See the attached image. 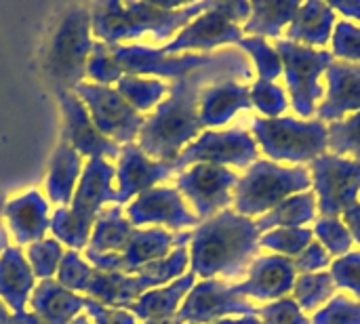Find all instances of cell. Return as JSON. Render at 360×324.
I'll list each match as a JSON object with an SVG mask.
<instances>
[{
  "instance_id": "1",
  "label": "cell",
  "mask_w": 360,
  "mask_h": 324,
  "mask_svg": "<svg viewBox=\"0 0 360 324\" xmlns=\"http://www.w3.org/2000/svg\"><path fill=\"white\" fill-rule=\"evenodd\" d=\"M253 72L243 51L226 48L213 61L173 80L162 99L139 131V150L156 162H173L205 129L200 124V95L217 80H251Z\"/></svg>"
},
{
  "instance_id": "2",
  "label": "cell",
  "mask_w": 360,
  "mask_h": 324,
  "mask_svg": "<svg viewBox=\"0 0 360 324\" xmlns=\"http://www.w3.org/2000/svg\"><path fill=\"white\" fill-rule=\"evenodd\" d=\"M255 221L226 209L202 221L190 240V268L196 278L211 280L240 278L259 251Z\"/></svg>"
},
{
  "instance_id": "3",
  "label": "cell",
  "mask_w": 360,
  "mask_h": 324,
  "mask_svg": "<svg viewBox=\"0 0 360 324\" xmlns=\"http://www.w3.org/2000/svg\"><path fill=\"white\" fill-rule=\"evenodd\" d=\"M213 2H95L91 11V32L103 44H120L122 40H135L152 36L154 40H167L175 32H181L190 21L211 8Z\"/></svg>"
},
{
  "instance_id": "4",
  "label": "cell",
  "mask_w": 360,
  "mask_h": 324,
  "mask_svg": "<svg viewBox=\"0 0 360 324\" xmlns=\"http://www.w3.org/2000/svg\"><path fill=\"white\" fill-rule=\"evenodd\" d=\"M91 36V11L84 4L68 6L53 23L42 53V67L55 93L74 91L84 82L93 48Z\"/></svg>"
},
{
  "instance_id": "5",
  "label": "cell",
  "mask_w": 360,
  "mask_h": 324,
  "mask_svg": "<svg viewBox=\"0 0 360 324\" xmlns=\"http://www.w3.org/2000/svg\"><path fill=\"white\" fill-rule=\"evenodd\" d=\"M312 175L306 167H281L272 160L253 162L234 190V211L243 217H262L283 200L308 192Z\"/></svg>"
},
{
  "instance_id": "6",
  "label": "cell",
  "mask_w": 360,
  "mask_h": 324,
  "mask_svg": "<svg viewBox=\"0 0 360 324\" xmlns=\"http://www.w3.org/2000/svg\"><path fill=\"white\" fill-rule=\"evenodd\" d=\"M251 135L272 162H291L293 167L310 164L327 154V124L319 118L300 120L293 116L253 118Z\"/></svg>"
},
{
  "instance_id": "7",
  "label": "cell",
  "mask_w": 360,
  "mask_h": 324,
  "mask_svg": "<svg viewBox=\"0 0 360 324\" xmlns=\"http://www.w3.org/2000/svg\"><path fill=\"white\" fill-rule=\"evenodd\" d=\"M251 2H213L209 11L190 21L171 42L160 46L167 55L181 51H213L224 44H238L243 40L240 21L247 23Z\"/></svg>"
},
{
  "instance_id": "8",
  "label": "cell",
  "mask_w": 360,
  "mask_h": 324,
  "mask_svg": "<svg viewBox=\"0 0 360 324\" xmlns=\"http://www.w3.org/2000/svg\"><path fill=\"white\" fill-rule=\"evenodd\" d=\"M274 48L283 59V74L287 78L293 110L304 118L316 114V101L325 97L321 76L335 61V57L331 51H316L289 42L287 38H278Z\"/></svg>"
},
{
  "instance_id": "9",
  "label": "cell",
  "mask_w": 360,
  "mask_h": 324,
  "mask_svg": "<svg viewBox=\"0 0 360 324\" xmlns=\"http://www.w3.org/2000/svg\"><path fill=\"white\" fill-rule=\"evenodd\" d=\"M259 150L253 135L245 129L228 131H202L184 152L169 162L171 169L184 171L192 164H215V167H238L249 169L257 162Z\"/></svg>"
},
{
  "instance_id": "10",
  "label": "cell",
  "mask_w": 360,
  "mask_h": 324,
  "mask_svg": "<svg viewBox=\"0 0 360 324\" xmlns=\"http://www.w3.org/2000/svg\"><path fill=\"white\" fill-rule=\"evenodd\" d=\"M86 108L97 131L114 143H133L139 135L146 116L133 110L114 86L97 82H80L72 91Z\"/></svg>"
},
{
  "instance_id": "11",
  "label": "cell",
  "mask_w": 360,
  "mask_h": 324,
  "mask_svg": "<svg viewBox=\"0 0 360 324\" xmlns=\"http://www.w3.org/2000/svg\"><path fill=\"white\" fill-rule=\"evenodd\" d=\"M238 179L240 177L226 167L192 164L177 175L175 190L194 207V215L207 221L230 209Z\"/></svg>"
},
{
  "instance_id": "12",
  "label": "cell",
  "mask_w": 360,
  "mask_h": 324,
  "mask_svg": "<svg viewBox=\"0 0 360 324\" xmlns=\"http://www.w3.org/2000/svg\"><path fill=\"white\" fill-rule=\"evenodd\" d=\"M308 171L312 175L321 217H342L346 209L359 202L360 162L323 154L310 162Z\"/></svg>"
},
{
  "instance_id": "13",
  "label": "cell",
  "mask_w": 360,
  "mask_h": 324,
  "mask_svg": "<svg viewBox=\"0 0 360 324\" xmlns=\"http://www.w3.org/2000/svg\"><path fill=\"white\" fill-rule=\"evenodd\" d=\"M110 57L120 72V76H162L177 80L196 67L213 61L215 53L205 55H167L160 48H150L141 44H108Z\"/></svg>"
},
{
  "instance_id": "14",
  "label": "cell",
  "mask_w": 360,
  "mask_h": 324,
  "mask_svg": "<svg viewBox=\"0 0 360 324\" xmlns=\"http://www.w3.org/2000/svg\"><path fill=\"white\" fill-rule=\"evenodd\" d=\"M234 316H257V308L217 278L196 283L177 312L184 324H215Z\"/></svg>"
},
{
  "instance_id": "15",
  "label": "cell",
  "mask_w": 360,
  "mask_h": 324,
  "mask_svg": "<svg viewBox=\"0 0 360 324\" xmlns=\"http://www.w3.org/2000/svg\"><path fill=\"white\" fill-rule=\"evenodd\" d=\"M190 240H192V232L171 234L165 228L135 230V234L129 240L122 255H84V259L97 270L133 274L135 270L143 268L146 264L167 257L171 253V249L188 247Z\"/></svg>"
},
{
  "instance_id": "16",
  "label": "cell",
  "mask_w": 360,
  "mask_h": 324,
  "mask_svg": "<svg viewBox=\"0 0 360 324\" xmlns=\"http://www.w3.org/2000/svg\"><path fill=\"white\" fill-rule=\"evenodd\" d=\"M127 219L133 228L165 226L169 230L198 228L202 221L186 207L184 196L175 188H152L127 207Z\"/></svg>"
},
{
  "instance_id": "17",
  "label": "cell",
  "mask_w": 360,
  "mask_h": 324,
  "mask_svg": "<svg viewBox=\"0 0 360 324\" xmlns=\"http://www.w3.org/2000/svg\"><path fill=\"white\" fill-rule=\"evenodd\" d=\"M57 99L63 116V139L86 160L89 158L118 160L120 145L110 141L97 131L84 103L72 91H59Z\"/></svg>"
},
{
  "instance_id": "18",
  "label": "cell",
  "mask_w": 360,
  "mask_h": 324,
  "mask_svg": "<svg viewBox=\"0 0 360 324\" xmlns=\"http://www.w3.org/2000/svg\"><path fill=\"white\" fill-rule=\"evenodd\" d=\"M247 280L232 285L234 293L245 299L255 302H278L293 291L297 272L293 259L283 255H262L255 257L247 270Z\"/></svg>"
},
{
  "instance_id": "19",
  "label": "cell",
  "mask_w": 360,
  "mask_h": 324,
  "mask_svg": "<svg viewBox=\"0 0 360 324\" xmlns=\"http://www.w3.org/2000/svg\"><path fill=\"white\" fill-rule=\"evenodd\" d=\"M175 171L169 162H156L148 158L137 143H127L120 148L118 167H116V205L131 202V198H137L139 194L156 188V183L169 179Z\"/></svg>"
},
{
  "instance_id": "20",
  "label": "cell",
  "mask_w": 360,
  "mask_h": 324,
  "mask_svg": "<svg viewBox=\"0 0 360 324\" xmlns=\"http://www.w3.org/2000/svg\"><path fill=\"white\" fill-rule=\"evenodd\" d=\"M116 169L105 158H89L80 181L76 186L72 205L68 207L78 219L95 226L105 202H116V190L112 186Z\"/></svg>"
},
{
  "instance_id": "21",
  "label": "cell",
  "mask_w": 360,
  "mask_h": 324,
  "mask_svg": "<svg viewBox=\"0 0 360 324\" xmlns=\"http://www.w3.org/2000/svg\"><path fill=\"white\" fill-rule=\"evenodd\" d=\"M327 91L325 99L316 108V116L321 122L342 120L346 114L360 112V65L335 59L327 72Z\"/></svg>"
},
{
  "instance_id": "22",
  "label": "cell",
  "mask_w": 360,
  "mask_h": 324,
  "mask_svg": "<svg viewBox=\"0 0 360 324\" xmlns=\"http://www.w3.org/2000/svg\"><path fill=\"white\" fill-rule=\"evenodd\" d=\"M2 217L15 242L25 247L46 238V232L51 228L49 202L36 190L25 192L23 196H17L2 205Z\"/></svg>"
},
{
  "instance_id": "23",
  "label": "cell",
  "mask_w": 360,
  "mask_h": 324,
  "mask_svg": "<svg viewBox=\"0 0 360 324\" xmlns=\"http://www.w3.org/2000/svg\"><path fill=\"white\" fill-rule=\"evenodd\" d=\"M251 108V86L234 78L217 80L200 95V124L205 131H213L228 124L238 112Z\"/></svg>"
},
{
  "instance_id": "24",
  "label": "cell",
  "mask_w": 360,
  "mask_h": 324,
  "mask_svg": "<svg viewBox=\"0 0 360 324\" xmlns=\"http://www.w3.org/2000/svg\"><path fill=\"white\" fill-rule=\"evenodd\" d=\"M36 289V276L17 247H6L0 253V302L11 314L23 312L32 291Z\"/></svg>"
},
{
  "instance_id": "25",
  "label": "cell",
  "mask_w": 360,
  "mask_h": 324,
  "mask_svg": "<svg viewBox=\"0 0 360 324\" xmlns=\"http://www.w3.org/2000/svg\"><path fill=\"white\" fill-rule=\"evenodd\" d=\"M335 23H338V15L331 8V4L310 0L300 4L293 21L285 30V36L289 42H297L310 48L327 46L333 36Z\"/></svg>"
},
{
  "instance_id": "26",
  "label": "cell",
  "mask_w": 360,
  "mask_h": 324,
  "mask_svg": "<svg viewBox=\"0 0 360 324\" xmlns=\"http://www.w3.org/2000/svg\"><path fill=\"white\" fill-rule=\"evenodd\" d=\"M27 304L32 306V314L46 324H70L84 312V297L68 291L55 278L40 280Z\"/></svg>"
},
{
  "instance_id": "27",
  "label": "cell",
  "mask_w": 360,
  "mask_h": 324,
  "mask_svg": "<svg viewBox=\"0 0 360 324\" xmlns=\"http://www.w3.org/2000/svg\"><path fill=\"white\" fill-rule=\"evenodd\" d=\"M143 293H146L143 285L133 274L105 272L97 268H93L89 283L82 291L84 297L118 310H129Z\"/></svg>"
},
{
  "instance_id": "28",
  "label": "cell",
  "mask_w": 360,
  "mask_h": 324,
  "mask_svg": "<svg viewBox=\"0 0 360 324\" xmlns=\"http://www.w3.org/2000/svg\"><path fill=\"white\" fill-rule=\"evenodd\" d=\"M82 175V156L61 137L49 167L46 194L53 205L65 207L72 202L76 186Z\"/></svg>"
},
{
  "instance_id": "29",
  "label": "cell",
  "mask_w": 360,
  "mask_h": 324,
  "mask_svg": "<svg viewBox=\"0 0 360 324\" xmlns=\"http://www.w3.org/2000/svg\"><path fill=\"white\" fill-rule=\"evenodd\" d=\"M196 285V276L192 272L184 274L181 278L173 280L171 285L158 287V289H150L146 291L131 308L129 312L141 320H154V318H169L175 316L184 304V299L188 297V293L192 291V287Z\"/></svg>"
},
{
  "instance_id": "30",
  "label": "cell",
  "mask_w": 360,
  "mask_h": 324,
  "mask_svg": "<svg viewBox=\"0 0 360 324\" xmlns=\"http://www.w3.org/2000/svg\"><path fill=\"white\" fill-rule=\"evenodd\" d=\"M135 230L137 228H133L129 219L122 217V209L118 205L101 209L84 255H122Z\"/></svg>"
},
{
  "instance_id": "31",
  "label": "cell",
  "mask_w": 360,
  "mask_h": 324,
  "mask_svg": "<svg viewBox=\"0 0 360 324\" xmlns=\"http://www.w3.org/2000/svg\"><path fill=\"white\" fill-rule=\"evenodd\" d=\"M300 2L293 0H255L251 2V15L243 25V34H251L257 38H281L289 23L293 21Z\"/></svg>"
},
{
  "instance_id": "32",
  "label": "cell",
  "mask_w": 360,
  "mask_h": 324,
  "mask_svg": "<svg viewBox=\"0 0 360 324\" xmlns=\"http://www.w3.org/2000/svg\"><path fill=\"white\" fill-rule=\"evenodd\" d=\"M319 215V200L312 190L295 194L281 205H276L272 211L262 215L255 221V228L259 234H266L276 228H304L310 221H316Z\"/></svg>"
},
{
  "instance_id": "33",
  "label": "cell",
  "mask_w": 360,
  "mask_h": 324,
  "mask_svg": "<svg viewBox=\"0 0 360 324\" xmlns=\"http://www.w3.org/2000/svg\"><path fill=\"white\" fill-rule=\"evenodd\" d=\"M188 266H190V249L177 247L167 257L156 259V261L146 264L143 268L135 270L133 276L143 285L146 291H150V289L165 287V285H171L173 280L181 278Z\"/></svg>"
},
{
  "instance_id": "34",
  "label": "cell",
  "mask_w": 360,
  "mask_h": 324,
  "mask_svg": "<svg viewBox=\"0 0 360 324\" xmlns=\"http://www.w3.org/2000/svg\"><path fill=\"white\" fill-rule=\"evenodd\" d=\"M118 95L139 114L154 110L165 95H169V84L158 78H143V76H122L116 86Z\"/></svg>"
},
{
  "instance_id": "35",
  "label": "cell",
  "mask_w": 360,
  "mask_h": 324,
  "mask_svg": "<svg viewBox=\"0 0 360 324\" xmlns=\"http://www.w3.org/2000/svg\"><path fill=\"white\" fill-rule=\"evenodd\" d=\"M293 299L304 312H319L333 295L338 293V285L331 272H314L300 274L293 285Z\"/></svg>"
},
{
  "instance_id": "36",
  "label": "cell",
  "mask_w": 360,
  "mask_h": 324,
  "mask_svg": "<svg viewBox=\"0 0 360 324\" xmlns=\"http://www.w3.org/2000/svg\"><path fill=\"white\" fill-rule=\"evenodd\" d=\"M327 145L333 156L360 162V112L352 114L350 118L329 122Z\"/></svg>"
},
{
  "instance_id": "37",
  "label": "cell",
  "mask_w": 360,
  "mask_h": 324,
  "mask_svg": "<svg viewBox=\"0 0 360 324\" xmlns=\"http://www.w3.org/2000/svg\"><path fill=\"white\" fill-rule=\"evenodd\" d=\"M55 236L57 242H63L68 245L72 251H82L86 249L89 245V238H91V232H93V226L78 219L70 209L61 207L53 213L51 217V228H49Z\"/></svg>"
},
{
  "instance_id": "38",
  "label": "cell",
  "mask_w": 360,
  "mask_h": 324,
  "mask_svg": "<svg viewBox=\"0 0 360 324\" xmlns=\"http://www.w3.org/2000/svg\"><path fill=\"white\" fill-rule=\"evenodd\" d=\"M314 242L312 228H276L259 236V249H270L283 257H297Z\"/></svg>"
},
{
  "instance_id": "39",
  "label": "cell",
  "mask_w": 360,
  "mask_h": 324,
  "mask_svg": "<svg viewBox=\"0 0 360 324\" xmlns=\"http://www.w3.org/2000/svg\"><path fill=\"white\" fill-rule=\"evenodd\" d=\"M63 255H65L63 247L55 238H42L38 242L27 245V249H25V259H27L34 276L40 280H49L57 274Z\"/></svg>"
},
{
  "instance_id": "40",
  "label": "cell",
  "mask_w": 360,
  "mask_h": 324,
  "mask_svg": "<svg viewBox=\"0 0 360 324\" xmlns=\"http://www.w3.org/2000/svg\"><path fill=\"white\" fill-rule=\"evenodd\" d=\"M312 234L331 257H344L352 251V234L340 217H319L312 226Z\"/></svg>"
},
{
  "instance_id": "41",
  "label": "cell",
  "mask_w": 360,
  "mask_h": 324,
  "mask_svg": "<svg viewBox=\"0 0 360 324\" xmlns=\"http://www.w3.org/2000/svg\"><path fill=\"white\" fill-rule=\"evenodd\" d=\"M238 46L251 55L255 67H257V74H259V80H268V82H274L281 74H283V59L281 55L276 53V48L264 40V38H257V36H245Z\"/></svg>"
},
{
  "instance_id": "42",
  "label": "cell",
  "mask_w": 360,
  "mask_h": 324,
  "mask_svg": "<svg viewBox=\"0 0 360 324\" xmlns=\"http://www.w3.org/2000/svg\"><path fill=\"white\" fill-rule=\"evenodd\" d=\"M251 105L257 112H262L264 116L278 118L289 108L287 91L276 82H268V80L257 78V82L251 84Z\"/></svg>"
},
{
  "instance_id": "43",
  "label": "cell",
  "mask_w": 360,
  "mask_h": 324,
  "mask_svg": "<svg viewBox=\"0 0 360 324\" xmlns=\"http://www.w3.org/2000/svg\"><path fill=\"white\" fill-rule=\"evenodd\" d=\"M312 324H360V302L335 293L329 304L312 314Z\"/></svg>"
},
{
  "instance_id": "44",
  "label": "cell",
  "mask_w": 360,
  "mask_h": 324,
  "mask_svg": "<svg viewBox=\"0 0 360 324\" xmlns=\"http://www.w3.org/2000/svg\"><path fill=\"white\" fill-rule=\"evenodd\" d=\"M91 272H93V266L86 259H82L78 251H68L59 264L55 280L72 293H82L89 283Z\"/></svg>"
},
{
  "instance_id": "45",
  "label": "cell",
  "mask_w": 360,
  "mask_h": 324,
  "mask_svg": "<svg viewBox=\"0 0 360 324\" xmlns=\"http://www.w3.org/2000/svg\"><path fill=\"white\" fill-rule=\"evenodd\" d=\"M331 55L340 61L360 65V25L348 19L338 21L331 36Z\"/></svg>"
},
{
  "instance_id": "46",
  "label": "cell",
  "mask_w": 360,
  "mask_h": 324,
  "mask_svg": "<svg viewBox=\"0 0 360 324\" xmlns=\"http://www.w3.org/2000/svg\"><path fill=\"white\" fill-rule=\"evenodd\" d=\"M257 318L262 324H312V318L306 316L293 297H283L257 308Z\"/></svg>"
},
{
  "instance_id": "47",
  "label": "cell",
  "mask_w": 360,
  "mask_h": 324,
  "mask_svg": "<svg viewBox=\"0 0 360 324\" xmlns=\"http://www.w3.org/2000/svg\"><path fill=\"white\" fill-rule=\"evenodd\" d=\"M331 276L338 285V289H344L352 293L360 302V251H350L344 257H338L331 264Z\"/></svg>"
},
{
  "instance_id": "48",
  "label": "cell",
  "mask_w": 360,
  "mask_h": 324,
  "mask_svg": "<svg viewBox=\"0 0 360 324\" xmlns=\"http://www.w3.org/2000/svg\"><path fill=\"white\" fill-rule=\"evenodd\" d=\"M331 255L325 251V247L314 240L306 251H302L297 257H293V268L297 274H314V272H325V268H329Z\"/></svg>"
},
{
  "instance_id": "49",
  "label": "cell",
  "mask_w": 360,
  "mask_h": 324,
  "mask_svg": "<svg viewBox=\"0 0 360 324\" xmlns=\"http://www.w3.org/2000/svg\"><path fill=\"white\" fill-rule=\"evenodd\" d=\"M84 314L91 318L93 324H137L135 316L129 310L110 308L95 299H89V297H84Z\"/></svg>"
},
{
  "instance_id": "50",
  "label": "cell",
  "mask_w": 360,
  "mask_h": 324,
  "mask_svg": "<svg viewBox=\"0 0 360 324\" xmlns=\"http://www.w3.org/2000/svg\"><path fill=\"white\" fill-rule=\"evenodd\" d=\"M342 221H344L346 228L350 230L352 240L360 245V202L352 205L350 209H346V211L342 213Z\"/></svg>"
},
{
  "instance_id": "51",
  "label": "cell",
  "mask_w": 360,
  "mask_h": 324,
  "mask_svg": "<svg viewBox=\"0 0 360 324\" xmlns=\"http://www.w3.org/2000/svg\"><path fill=\"white\" fill-rule=\"evenodd\" d=\"M331 8H333L335 13H340L342 17H348V21H350V19L360 21V0H348V2L335 0V2H331Z\"/></svg>"
},
{
  "instance_id": "52",
  "label": "cell",
  "mask_w": 360,
  "mask_h": 324,
  "mask_svg": "<svg viewBox=\"0 0 360 324\" xmlns=\"http://www.w3.org/2000/svg\"><path fill=\"white\" fill-rule=\"evenodd\" d=\"M8 324H46L44 320H40L36 314L32 312H17V314H11V323Z\"/></svg>"
},
{
  "instance_id": "53",
  "label": "cell",
  "mask_w": 360,
  "mask_h": 324,
  "mask_svg": "<svg viewBox=\"0 0 360 324\" xmlns=\"http://www.w3.org/2000/svg\"><path fill=\"white\" fill-rule=\"evenodd\" d=\"M215 324H262L257 316H234V318H224Z\"/></svg>"
},
{
  "instance_id": "54",
  "label": "cell",
  "mask_w": 360,
  "mask_h": 324,
  "mask_svg": "<svg viewBox=\"0 0 360 324\" xmlns=\"http://www.w3.org/2000/svg\"><path fill=\"white\" fill-rule=\"evenodd\" d=\"M143 324H184L179 318H177V314L175 316H169V318H154V320H143Z\"/></svg>"
},
{
  "instance_id": "55",
  "label": "cell",
  "mask_w": 360,
  "mask_h": 324,
  "mask_svg": "<svg viewBox=\"0 0 360 324\" xmlns=\"http://www.w3.org/2000/svg\"><path fill=\"white\" fill-rule=\"evenodd\" d=\"M0 215H2V205H0ZM6 247H8V240H6V230H4V226H2V221H0V253H2Z\"/></svg>"
},
{
  "instance_id": "56",
  "label": "cell",
  "mask_w": 360,
  "mask_h": 324,
  "mask_svg": "<svg viewBox=\"0 0 360 324\" xmlns=\"http://www.w3.org/2000/svg\"><path fill=\"white\" fill-rule=\"evenodd\" d=\"M11 323V312L6 310L4 304H0V324H8Z\"/></svg>"
},
{
  "instance_id": "57",
  "label": "cell",
  "mask_w": 360,
  "mask_h": 324,
  "mask_svg": "<svg viewBox=\"0 0 360 324\" xmlns=\"http://www.w3.org/2000/svg\"><path fill=\"white\" fill-rule=\"evenodd\" d=\"M70 324H93V323H91V318L82 312V314H78V316H76V318H74Z\"/></svg>"
},
{
  "instance_id": "58",
  "label": "cell",
  "mask_w": 360,
  "mask_h": 324,
  "mask_svg": "<svg viewBox=\"0 0 360 324\" xmlns=\"http://www.w3.org/2000/svg\"><path fill=\"white\" fill-rule=\"evenodd\" d=\"M359 202H360V200H359Z\"/></svg>"
}]
</instances>
